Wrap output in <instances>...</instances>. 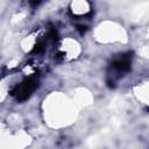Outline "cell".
<instances>
[{
  "mask_svg": "<svg viewBox=\"0 0 149 149\" xmlns=\"http://www.w3.org/2000/svg\"><path fill=\"white\" fill-rule=\"evenodd\" d=\"M49 35H50V37H51L52 40H57V31H56L55 29H51Z\"/></svg>",
  "mask_w": 149,
  "mask_h": 149,
  "instance_id": "obj_4",
  "label": "cell"
},
{
  "mask_svg": "<svg viewBox=\"0 0 149 149\" xmlns=\"http://www.w3.org/2000/svg\"><path fill=\"white\" fill-rule=\"evenodd\" d=\"M38 86V79L36 76H30V77H27L24 78L20 84H17L10 92V94L13 97H15V99L17 101H24L27 100L31 94L37 88Z\"/></svg>",
  "mask_w": 149,
  "mask_h": 149,
  "instance_id": "obj_1",
  "label": "cell"
},
{
  "mask_svg": "<svg viewBox=\"0 0 149 149\" xmlns=\"http://www.w3.org/2000/svg\"><path fill=\"white\" fill-rule=\"evenodd\" d=\"M130 65H132V54H126L115 58L111 63V69L118 74H123L130 70Z\"/></svg>",
  "mask_w": 149,
  "mask_h": 149,
  "instance_id": "obj_2",
  "label": "cell"
},
{
  "mask_svg": "<svg viewBox=\"0 0 149 149\" xmlns=\"http://www.w3.org/2000/svg\"><path fill=\"white\" fill-rule=\"evenodd\" d=\"M78 30H79L80 33H84V31L86 30V26H78Z\"/></svg>",
  "mask_w": 149,
  "mask_h": 149,
  "instance_id": "obj_5",
  "label": "cell"
},
{
  "mask_svg": "<svg viewBox=\"0 0 149 149\" xmlns=\"http://www.w3.org/2000/svg\"><path fill=\"white\" fill-rule=\"evenodd\" d=\"M44 50V43L43 42H38V43H36L35 45H34V49H33V51L31 52H34V54H40V52H42Z\"/></svg>",
  "mask_w": 149,
  "mask_h": 149,
  "instance_id": "obj_3",
  "label": "cell"
}]
</instances>
